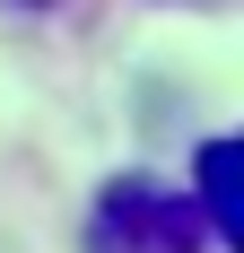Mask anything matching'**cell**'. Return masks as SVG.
I'll return each mask as SVG.
<instances>
[{"label":"cell","mask_w":244,"mask_h":253,"mask_svg":"<svg viewBox=\"0 0 244 253\" xmlns=\"http://www.w3.org/2000/svg\"><path fill=\"white\" fill-rule=\"evenodd\" d=\"M209 227H201L192 192H166V183H105L96 210H87V253H201Z\"/></svg>","instance_id":"cell-1"},{"label":"cell","mask_w":244,"mask_h":253,"mask_svg":"<svg viewBox=\"0 0 244 253\" xmlns=\"http://www.w3.org/2000/svg\"><path fill=\"white\" fill-rule=\"evenodd\" d=\"M192 210H201V227H209V245H227V253L244 245V183H236V140H201V192H192Z\"/></svg>","instance_id":"cell-2"},{"label":"cell","mask_w":244,"mask_h":253,"mask_svg":"<svg viewBox=\"0 0 244 253\" xmlns=\"http://www.w3.org/2000/svg\"><path fill=\"white\" fill-rule=\"evenodd\" d=\"M18 9H52V0H18Z\"/></svg>","instance_id":"cell-3"}]
</instances>
